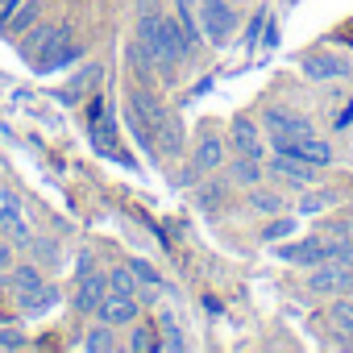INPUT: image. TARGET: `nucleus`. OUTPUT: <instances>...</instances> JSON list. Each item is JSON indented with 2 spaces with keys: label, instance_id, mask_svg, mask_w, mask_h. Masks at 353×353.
I'll return each instance as SVG.
<instances>
[{
  "label": "nucleus",
  "instance_id": "nucleus-28",
  "mask_svg": "<svg viewBox=\"0 0 353 353\" xmlns=\"http://www.w3.org/2000/svg\"><path fill=\"white\" fill-rule=\"evenodd\" d=\"M129 270L137 274V283H141V287H154V291L162 287V274H158L150 262H141V258H137V262H129Z\"/></svg>",
  "mask_w": 353,
  "mask_h": 353
},
{
  "label": "nucleus",
  "instance_id": "nucleus-12",
  "mask_svg": "<svg viewBox=\"0 0 353 353\" xmlns=\"http://www.w3.org/2000/svg\"><path fill=\"white\" fill-rule=\"evenodd\" d=\"M279 258L287 266H320L324 262V241L320 237H303V241H287L279 250Z\"/></svg>",
  "mask_w": 353,
  "mask_h": 353
},
{
  "label": "nucleus",
  "instance_id": "nucleus-24",
  "mask_svg": "<svg viewBox=\"0 0 353 353\" xmlns=\"http://www.w3.org/2000/svg\"><path fill=\"white\" fill-rule=\"evenodd\" d=\"M328 316H332V324H336L341 332H353V291H349V295H336L332 307H328Z\"/></svg>",
  "mask_w": 353,
  "mask_h": 353
},
{
  "label": "nucleus",
  "instance_id": "nucleus-31",
  "mask_svg": "<svg viewBox=\"0 0 353 353\" xmlns=\"http://www.w3.org/2000/svg\"><path fill=\"white\" fill-rule=\"evenodd\" d=\"M21 345H26L21 328H0V349H21Z\"/></svg>",
  "mask_w": 353,
  "mask_h": 353
},
{
  "label": "nucleus",
  "instance_id": "nucleus-22",
  "mask_svg": "<svg viewBox=\"0 0 353 353\" xmlns=\"http://www.w3.org/2000/svg\"><path fill=\"white\" fill-rule=\"evenodd\" d=\"M108 291H117V295H137L141 283H137V274H133L129 266H112V270H108Z\"/></svg>",
  "mask_w": 353,
  "mask_h": 353
},
{
  "label": "nucleus",
  "instance_id": "nucleus-29",
  "mask_svg": "<svg viewBox=\"0 0 353 353\" xmlns=\"http://www.w3.org/2000/svg\"><path fill=\"white\" fill-rule=\"evenodd\" d=\"M266 21H270V13H266V9H258V13H254V21H250V30H245V50H254V46L262 42Z\"/></svg>",
  "mask_w": 353,
  "mask_h": 353
},
{
  "label": "nucleus",
  "instance_id": "nucleus-4",
  "mask_svg": "<svg viewBox=\"0 0 353 353\" xmlns=\"http://www.w3.org/2000/svg\"><path fill=\"white\" fill-rule=\"evenodd\" d=\"M266 129H270V145L279 150V145H287V141H295V137H307V133H316L312 129V121L303 117V112H291V108H266Z\"/></svg>",
  "mask_w": 353,
  "mask_h": 353
},
{
  "label": "nucleus",
  "instance_id": "nucleus-16",
  "mask_svg": "<svg viewBox=\"0 0 353 353\" xmlns=\"http://www.w3.org/2000/svg\"><path fill=\"white\" fill-rule=\"evenodd\" d=\"M154 141H158V154H179L183 150V125H179V117H174V112H166L162 117V125L154 129Z\"/></svg>",
  "mask_w": 353,
  "mask_h": 353
},
{
  "label": "nucleus",
  "instance_id": "nucleus-7",
  "mask_svg": "<svg viewBox=\"0 0 353 353\" xmlns=\"http://www.w3.org/2000/svg\"><path fill=\"white\" fill-rule=\"evenodd\" d=\"M274 154H295V158H303V162H312V166H332V158H336V150H332L324 137H316V133H307V137H295V141L279 145Z\"/></svg>",
  "mask_w": 353,
  "mask_h": 353
},
{
  "label": "nucleus",
  "instance_id": "nucleus-13",
  "mask_svg": "<svg viewBox=\"0 0 353 353\" xmlns=\"http://www.w3.org/2000/svg\"><path fill=\"white\" fill-rule=\"evenodd\" d=\"M129 108L150 125V133H154V129L162 125V117H166V104H162L150 88H133V92H129Z\"/></svg>",
  "mask_w": 353,
  "mask_h": 353
},
{
  "label": "nucleus",
  "instance_id": "nucleus-1",
  "mask_svg": "<svg viewBox=\"0 0 353 353\" xmlns=\"http://www.w3.org/2000/svg\"><path fill=\"white\" fill-rule=\"evenodd\" d=\"M200 34L208 46H229V38L237 34V9L229 0H204L200 5Z\"/></svg>",
  "mask_w": 353,
  "mask_h": 353
},
{
  "label": "nucleus",
  "instance_id": "nucleus-25",
  "mask_svg": "<svg viewBox=\"0 0 353 353\" xmlns=\"http://www.w3.org/2000/svg\"><path fill=\"white\" fill-rule=\"evenodd\" d=\"M162 349H174V353H183V349H188V336H183L179 324H174L170 312H162Z\"/></svg>",
  "mask_w": 353,
  "mask_h": 353
},
{
  "label": "nucleus",
  "instance_id": "nucleus-18",
  "mask_svg": "<svg viewBox=\"0 0 353 353\" xmlns=\"http://www.w3.org/2000/svg\"><path fill=\"white\" fill-rule=\"evenodd\" d=\"M250 212H258V216H279V212H287V200L279 196V192H266V188H250Z\"/></svg>",
  "mask_w": 353,
  "mask_h": 353
},
{
  "label": "nucleus",
  "instance_id": "nucleus-8",
  "mask_svg": "<svg viewBox=\"0 0 353 353\" xmlns=\"http://www.w3.org/2000/svg\"><path fill=\"white\" fill-rule=\"evenodd\" d=\"M104 295H108V274H100V270H88V274H79L75 312H79V316H96V307L104 303Z\"/></svg>",
  "mask_w": 353,
  "mask_h": 353
},
{
  "label": "nucleus",
  "instance_id": "nucleus-33",
  "mask_svg": "<svg viewBox=\"0 0 353 353\" xmlns=\"http://www.w3.org/2000/svg\"><path fill=\"white\" fill-rule=\"evenodd\" d=\"M104 117V96H92V104H88V125H96Z\"/></svg>",
  "mask_w": 353,
  "mask_h": 353
},
{
  "label": "nucleus",
  "instance_id": "nucleus-36",
  "mask_svg": "<svg viewBox=\"0 0 353 353\" xmlns=\"http://www.w3.org/2000/svg\"><path fill=\"white\" fill-rule=\"evenodd\" d=\"M179 9H188V0H179Z\"/></svg>",
  "mask_w": 353,
  "mask_h": 353
},
{
  "label": "nucleus",
  "instance_id": "nucleus-35",
  "mask_svg": "<svg viewBox=\"0 0 353 353\" xmlns=\"http://www.w3.org/2000/svg\"><path fill=\"white\" fill-rule=\"evenodd\" d=\"M204 307H208V312H212V316H221V312H225V307H221V299H216V295H204Z\"/></svg>",
  "mask_w": 353,
  "mask_h": 353
},
{
  "label": "nucleus",
  "instance_id": "nucleus-27",
  "mask_svg": "<svg viewBox=\"0 0 353 353\" xmlns=\"http://www.w3.org/2000/svg\"><path fill=\"white\" fill-rule=\"evenodd\" d=\"M336 200H341V192H336V188H324V192H312V196L299 204V212H307V216H312V212H324V208H332Z\"/></svg>",
  "mask_w": 353,
  "mask_h": 353
},
{
  "label": "nucleus",
  "instance_id": "nucleus-21",
  "mask_svg": "<svg viewBox=\"0 0 353 353\" xmlns=\"http://www.w3.org/2000/svg\"><path fill=\"white\" fill-rule=\"evenodd\" d=\"M42 283H46V279H42L38 266H13V270H9V287H13V291H38Z\"/></svg>",
  "mask_w": 353,
  "mask_h": 353
},
{
  "label": "nucleus",
  "instance_id": "nucleus-34",
  "mask_svg": "<svg viewBox=\"0 0 353 353\" xmlns=\"http://www.w3.org/2000/svg\"><path fill=\"white\" fill-rule=\"evenodd\" d=\"M349 125H353V100H349V104L336 112V129H349Z\"/></svg>",
  "mask_w": 353,
  "mask_h": 353
},
{
  "label": "nucleus",
  "instance_id": "nucleus-26",
  "mask_svg": "<svg viewBox=\"0 0 353 353\" xmlns=\"http://www.w3.org/2000/svg\"><path fill=\"white\" fill-rule=\"evenodd\" d=\"M38 13H42V0H30L26 9H17V13L9 17V26H5V30H13V34H26V30L38 21Z\"/></svg>",
  "mask_w": 353,
  "mask_h": 353
},
{
  "label": "nucleus",
  "instance_id": "nucleus-17",
  "mask_svg": "<svg viewBox=\"0 0 353 353\" xmlns=\"http://www.w3.org/2000/svg\"><path fill=\"white\" fill-rule=\"evenodd\" d=\"M225 166H229V179L241 183V188H258L262 174H266V170H262V158H245V154H237V158L225 162Z\"/></svg>",
  "mask_w": 353,
  "mask_h": 353
},
{
  "label": "nucleus",
  "instance_id": "nucleus-9",
  "mask_svg": "<svg viewBox=\"0 0 353 353\" xmlns=\"http://www.w3.org/2000/svg\"><path fill=\"white\" fill-rule=\"evenodd\" d=\"M137 312H141V299H137V295H117V291H108V295H104V303L96 307V316H100L104 324H112V328L133 324V320H137Z\"/></svg>",
  "mask_w": 353,
  "mask_h": 353
},
{
  "label": "nucleus",
  "instance_id": "nucleus-5",
  "mask_svg": "<svg viewBox=\"0 0 353 353\" xmlns=\"http://www.w3.org/2000/svg\"><path fill=\"white\" fill-rule=\"evenodd\" d=\"M229 150L233 154H245V158H262L266 154V145H262V129H258V121L254 117H233V125H229Z\"/></svg>",
  "mask_w": 353,
  "mask_h": 353
},
{
  "label": "nucleus",
  "instance_id": "nucleus-3",
  "mask_svg": "<svg viewBox=\"0 0 353 353\" xmlns=\"http://www.w3.org/2000/svg\"><path fill=\"white\" fill-rule=\"evenodd\" d=\"M307 291H312V295H324V299L349 295V291H353V266H349V262H320V266H307Z\"/></svg>",
  "mask_w": 353,
  "mask_h": 353
},
{
  "label": "nucleus",
  "instance_id": "nucleus-20",
  "mask_svg": "<svg viewBox=\"0 0 353 353\" xmlns=\"http://www.w3.org/2000/svg\"><path fill=\"white\" fill-rule=\"evenodd\" d=\"M129 332H133V336H129V349H133V353H154V349H162V336H158L150 324H137V320H133Z\"/></svg>",
  "mask_w": 353,
  "mask_h": 353
},
{
  "label": "nucleus",
  "instance_id": "nucleus-23",
  "mask_svg": "<svg viewBox=\"0 0 353 353\" xmlns=\"http://www.w3.org/2000/svg\"><path fill=\"white\" fill-rule=\"evenodd\" d=\"M291 233H295V216L279 212V216H274V221H270V225L262 229V241H266V245H279V241H287Z\"/></svg>",
  "mask_w": 353,
  "mask_h": 353
},
{
  "label": "nucleus",
  "instance_id": "nucleus-32",
  "mask_svg": "<svg viewBox=\"0 0 353 353\" xmlns=\"http://www.w3.org/2000/svg\"><path fill=\"white\" fill-rule=\"evenodd\" d=\"M17 9H21V0H0V30L9 26V17H13Z\"/></svg>",
  "mask_w": 353,
  "mask_h": 353
},
{
  "label": "nucleus",
  "instance_id": "nucleus-15",
  "mask_svg": "<svg viewBox=\"0 0 353 353\" xmlns=\"http://www.w3.org/2000/svg\"><path fill=\"white\" fill-rule=\"evenodd\" d=\"M13 303H17L26 316H38V312H46L50 303H59V287L42 283L38 291H13Z\"/></svg>",
  "mask_w": 353,
  "mask_h": 353
},
{
  "label": "nucleus",
  "instance_id": "nucleus-19",
  "mask_svg": "<svg viewBox=\"0 0 353 353\" xmlns=\"http://www.w3.org/2000/svg\"><path fill=\"white\" fill-rule=\"evenodd\" d=\"M79 349H88V353H108V349H117V336H112V324H92L88 332H83V341H79Z\"/></svg>",
  "mask_w": 353,
  "mask_h": 353
},
{
  "label": "nucleus",
  "instance_id": "nucleus-6",
  "mask_svg": "<svg viewBox=\"0 0 353 353\" xmlns=\"http://www.w3.org/2000/svg\"><path fill=\"white\" fill-rule=\"evenodd\" d=\"M270 174L283 179V183H291V188H312L316 183V166L295 158V154H274L270 158Z\"/></svg>",
  "mask_w": 353,
  "mask_h": 353
},
{
  "label": "nucleus",
  "instance_id": "nucleus-11",
  "mask_svg": "<svg viewBox=\"0 0 353 353\" xmlns=\"http://www.w3.org/2000/svg\"><path fill=\"white\" fill-rule=\"evenodd\" d=\"M0 229H5L9 241L30 245V225H26V216H21V208H17V196H13V192L0 196Z\"/></svg>",
  "mask_w": 353,
  "mask_h": 353
},
{
  "label": "nucleus",
  "instance_id": "nucleus-10",
  "mask_svg": "<svg viewBox=\"0 0 353 353\" xmlns=\"http://www.w3.org/2000/svg\"><path fill=\"white\" fill-rule=\"evenodd\" d=\"M299 71L307 79H320V83H332V79H349V63L345 59H332V54H303L299 59Z\"/></svg>",
  "mask_w": 353,
  "mask_h": 353
},
{
  "label": "nucleus",
  "instance_id": "nucleus-2",
  "mask_svg": "<svg viewBox=\"0 0 353 353\" xmlns=\"http://www.w3.org/2000/svg\"><path fill=\"white\" fill-rule=\"evenodd\" d=\"M229 162V141L221 133H204L192 150V170H183V183H200L208 174H216Z\"/></svg>",
  "mask_w": 353,
  "mask_h": 353
},
{
  "label": "nucleus",
  "instance_id": "nucleus-14",
  "mask_svg": "<svg viewBox=\"0 0 353 353\" xmlns=\"http://www.w3.org/2000/svg\"><path fill=\"white\" fill-rule=\"evenodd\" d=\"M100 79H104V67H96V63H92V67H83V71H79L63 92H59V100H63V104H79L88 92H96V88H100Z\"/></svg>",
  "mask_w": 353,
  "mask_h": 353
},
{
  "label": "nucleus",
  "instance_id": "nucleus-30",
  "mask_svg": "<svg viewBox=\"0 0 353 353\" xmlns=\"http://www.w3.org/2000/svg\"><path fill=\"white\" fill-rule=\"evenodd\" d=\"M17 266V254H13V241L5 237V229H0V270H13Z\"/></svg>",
  "mask_w": 353,
  "mask_h": 353
}]
</instances>
